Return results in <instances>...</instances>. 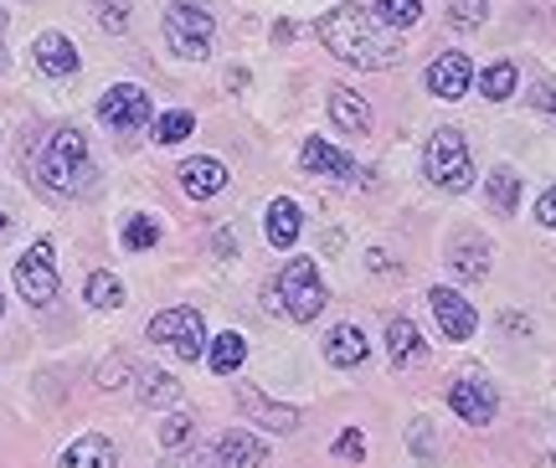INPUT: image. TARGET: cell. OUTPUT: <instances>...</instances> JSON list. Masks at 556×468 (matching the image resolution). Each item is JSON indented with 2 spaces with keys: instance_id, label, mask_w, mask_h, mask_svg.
<instances>
[{
  "instance_id": "6da1fadb",
  "label": "cell",
  "mask_w": 556,
  "mask_h": 468,
  "mask_svg": "<svg viewBox=\"0 0 556 468\" xmlns=\"http://www.w3.org/2000/svg\"><path fill=\"white\" fill-rule=\"evenodd\" d=\"M315 31H319V41H325L340 62H351V67H392V62L402 58L397 31H392L387 21H377L371 11H361V5L325 11Z\"/></svg>"
},
{
  "instance_id": "7a4b0ae2",
  "label": "cell",
  "mask_w": 556,
  "mask_h": 468,
  "mask_svg": "<svg viewBox=\"0 0 556 468\" xmlns=\"http://www.w3.org/2000/svg\"><path fill=\"white\" fill-rule=\"evenodd\" d=\"M37 176L47 191L58 195H83L93 186V160H88V139L78 129H58V135L47 139V150H41V165Z\"/></svg>"
},
{
  "instance_id": "3957f363",
  "label": "cell",
  "mask_w": 556,
  "mask_h": 468,
  "mask_svg": "<svg viewBox=\"0 0 556 468\" xmlns=\"http://www.w3.org/2000/svg\"><path fill=\"white\" fill-rule=\"evenodd\" d=\"M422 170H428V180L433 186H443V191H469V180H475V160H469V144H464V135L458 129H433V139H428V150H422Z\"/></svg>"
},
{
  "instance_id": "277c9868",
  "label": "cell",
  "mask_w": 556,
  "mask_h": 468,
  "mask_svg": "<svg viewBox=\"0 0 556 468\" xmlns=\"http://www.w3.org/2000/svg\"><path fill=\"white\" fill-rule=\"evenodd\" d=\"M325 283H319V268L309 263V257H294L283 274H278V304H283V314L294 319V325H309L319 309H325Z\"/></svg>"
},
{
  "instance_id": "5b68a950",
  "label": "cell",
  "mask_w": 556,
  "mask_h": 468,
  "mask_svg": "<svg viewBox=\"0 0 556 468\" xmlns=\"http://www.w3.org/2000/svg\"><path fill=\"white\" fill-rule=\"evenodd\" d=\"M212 37H217V21H212V11H201L197 0H176L165 11V41H170V52L201 62L212 52Z\"/></svg>"
},
{
  "instance_id": "8992f818",
  "label": "cell",
  "mask_w": 556,
  "mask_h": 468,
  "mask_svg": "<svg viewBox=\"0 0 556 468\" xmlns=\"http://www.w3.org/2000/svg\"><path fill=\"white\" fill-rule=\"evenodd\" d=\"M150 340L155 345H170L180 361H201L206 351V334H201V314L197 309H165L150 319Z\"/></svg>"
},
{
  "instance_id": "52a82bcc",
  "label": "cell",
  "mask_w": 556,
  "mask_h": 468,
  "mask_svg": "<svg viewBox=\"0 0 556 468\" xmlns=\"http://www.w3.org/2000/svg\"><path fill=\"white\" fill-rule=\"evenodd\" d=\"M16 289L26 304H52L58 299V268H52V242L47 237L31 242V253L16 263Z\"/></svg>"
},
{
  "instance_id": "ba28073f",
  "label": "cell",
  "mask_w": 556,
  "mask_h": 468,
  "mask_svg": "<svg viewBox=\"0 0 556 468\" xmlns=\"http://www.w3.org/2000/svg\"><path fill=\"white\" fill-rule=\"evenodd\" d=\"M99 118H103V124H114L119 135H124V129L135 135V129H144V124H150V93H144L139 83H119V88H109V93H103Z\"/></svg>"
},
{
  "instance_id": "9c48e42d",
  "label": "cell",
  "mask_w": 556,
  "mask_h": 468,
  "mask_svg": "<svg viewBox=\"0 0 556 468\" xmlns=\"http://www.w3.org/2000/svg\"><path fill=\"white\" fill-rule=\"evenodd\" d=\"M448 407L464 417V422H475V428H484V422H495V387L484 381V376H458L454 387H448Z\"/></svg>"
},
{
  "instance_id": "30bf717a",
  "label": "cell",
  "mask_w": 556,
  "mask_h": 468,
  "mask_svg": "<svg viewBox=\"0 0 556 468\" xmlns=\"http://www.w3.org/2000/svg\"><path fill=\"white\" fill-rule=\"evenodd\" d=\"M428 304H433V319H438V330L448 334V340H469L475 334V304L464 299L458 289H433L428 293Z\"/></svg>"
},
{
  "instance_id": "8fae6325",
  "label": "cell",
  "mask_w": 556,
  "mask_h": 468,
  "mask_svg": "<svg viewBox=\"0 0 556 468\" xmlns=\"http://www.w3.org/2000/svg\"><path fill=\"white\" fill-rule=\"evenodd\" d=\"M469 83H475V67H469L464 52H443V58L428 62V88H433L438 98H464Z\"/></svg>"
},
{
  "instance_id": "7c38bea8",
  "label": "cell",
  "mask_w": 556,
  "mask_h": 468,
  "mask_svg": "<svg viewBox=\"0 0 556 468\" xmlns=\"http://www.w3.org/2000/svg\"><path fill=\"white\" fill-rule=\"evenodd\" d=\"M227 186V165L212 155H197V160H186L180 165V191L186 195H197V201H212V195Z\"/></svg>"
},
{
  "instance_id": "4fadbf2b",
  "label": "cell",
  "mask_w": 556,
  "mask_h": 468,
  "mask_svg": "<svg viewBox=\"0 0 556 468\" xmlns=\"http://www.w3.org/2000/svg\"><path fill=\"white\" fill-rule=\"evenodd\" d=\"M37 67L47 78H73L78 73V47L62 37V31H41L37 37Z\"/></svg>"
},
{
  "instance_id": "5bb4252c",
  "label": "cell",
  "mask_w": 556,
  "mask_h": 468,
  "mask_svg": "<svg viewBox=\"0 0 556 468\" xmlns=\"http://www.w3.org/2000/svg\"><path fill=\"white\" fill-rule=\"evenodd\" d=\"M330 118H336V129H345V135H366L371 129V103L361 93H351V88H336L330 93Z\"/></svg>"
},
{
  "instance_id": "9a60e30c",
  "label": "cell",
  "mask_w": 556,
  "mask_h": 468,
  "mask_svg": "<svg viewBox=\"0 0 556 468\" xmlns=\"http://www.w3.org/2000/svg\"><path fill=\"white\" fill-rule=\"evenodd\" d=\"M304 170H315V176H336V180H351L356 176V160L340 155V150H330L325 139H304Z\"/></svg>"
},
{
  "instance_id": "2e32d148",
  "label": "cell",
  "mask_w": 556,
  "mask_h": 468,
  "mask_svg": "<svg viewBox=\"0 0 556 468\" xmlns=\"http://www.w3.org/2000/svg\"><path fill=\"white\" fill-rule=\"evenodd\" d=\"M238 402L253 412V417H258L263 428H274V432H294V428H299V412H294V407H283V402H268V396H263V391H253V387H242Z\"/></svg>"
},
{
  "instance_id": "e0dca14e",
  "label": "cell",
  "mask_w": 556,
  "mask_h": 468,
  "mask_svg": "<svg viewBox=\"0 0 556 468\" xmlns=\"http://www.w3.org/2000/svg\"><path fill=\"white\" fill-rule=\"evenodd\" d=\"M387 355H392V366H417L428 345H422V334H417L413 319H392L387 325Z\"/></svg>"
},
{
  "instance_id": "ac0fdd59",
  "label": "cell",
  "mask_w": 556,
  "mask_h": 468,
  "mask_svg": "<svg viewBox=\"0 0 556 468\" xmlns=\"http://www.w3.org/2000/svg\"><path fill=\"white\" fill-rule=\"evenodd\" d=\"M448 268H454V278H464V283H484V274H490V242H484V237L458 242L454 253H448Z\"/></svg>"
},
{
  "instance_id": "d6986e66",
  "label": "cell",
  "mask_w": 556,
  "mask_h": 468,
  "mask_svg": "<svg viewBox=\"0 0 556 468\" xmlns=\"http://www.w3.org/2000/svg\"><path fill=\"white\" fill-rule=\"evenodd\" d=\"M325 355H330V366L351 371V366H361V361H366V334H361L356 325H336V330H330V340H325Z\"/></svg>"
},
{
  "instance_id": "ffe728a7",
  "label": "cell",
  "mask_w": 556,
  "mask_h": 468,
  "mask_svg": "<svg viewBox=\"0 0 556 468\" xmlns=\"http://www.w3.org/2000/svg\"><path fill=\"white\" fill-rule=\"evenodd\" d=\"M299 227H304V212H299L289 195H278L274 206H268V242H274V248H294Z\"/></svg>"
},
{
  "instance_id": "44dd1931",
  "label": "cell",
  "mask_w": 556,
  "mask_h": 468,
  "mask_svg": "<svg viewBox=\"0 0 556 468\" xmlns=\"http://www.w3.org/2000/svg\"><path fill=\"white\" fill-rule=\"evenodd\" d=\"M62 468H114V443L109 438H78L62 453Z\"/></svg>"
},
{
  "instance_id": "7402d4cb",
  "label": "cell",
  "mask_w": 556,
  "mask_h": 468,
  "mask_svg": "<svg viewBox=\"0 0 556 468\" xmlns=\"http://www.w3.org/2000/svg\"><path fill=\"white\" fill-rule=\"evenodd\" d=\"M217 448H222V458H227L232 468H263V458H268V448H263L253 432H227Z\"/></svg>"
},
{
  "instance_id": "603a6c76",
  "label": "cell",
  "mask_w": 556,
  "mask_h": 468,
  "mask_svg": "<svg viewBox=\"0 0 556 468\" xmlns=\"http://www.w3.org/2000/svg\"><path fill=\"white\" fill-rule=\"evenodd\" d=\"M206 361H212V371L217 376H232L248 361V340H242L238 330H222L217 340H212V351H206Z\"/></svg>"
},
{
  "instance_id": "cb8c5ba5",
  "label": "cell",
  "mask_w": 556,
  "mask_h": 468,
  "mask_svg": "<svg viewBox=\"0 0 556 468\" xmlns=\"http://www.w3.org/2000/svg\"><path fill=\"white\" fill-rule=\"evenodd\" d=\"M139 396H144V407H170L180 396V381L155 371V366H144V371H139Z\"/></svg>"
},
{
  "instance_id": "d4e9b609",
  "label": "cell",
  "mask_w": 556,
  "mask_h": 468,
  "mask_svg": "<svg viewBox=\"0 0 556 468\" xmlns=\"http://www.w3.org/2000/svg\"><path fill=\"white\" fill-rule=\"evenodd\" d=\"M88 304H93V309H119L124 304V283L114 274H88Z\"/></svg>"
},
{
  "instance_id": "484cf974",
  "label": "cell",
  "mask_w": 556,
  "mask_h": 468,
  "mask_svg": "<svg viewBox=\"0 0 556 468\" xmlns=\"http://www.w3.org/2000/svg\"><path fill=\"white\" fill-rule=\"evenodd\" d=\"M377 21H387L392 31H407L422 21V0H377Z\"/></svg>"
},
{
  "instance_id": "4316f807",
  "label": "cell",
  "mask_w": 556,
  "mask_h": 468,
  "mask_svg": "<svg viewBox=\"0 0 556 468\" xmlns=\"http://www.w3.org/2000/svg\"><path fill=\"white\" fill-rule=\"evenodd\" d=\"M516 62H495V67H484V78H479V93H484V98H495V103H500V98H510V93H516Z\"/></svg>"
},
{
  "instance_id": "83f0119b",
  "label": "cell",
  "mask_w": 556,
  "mask_h": 468,
  "mask_svg": "<svg viewBox=\"0 0 556 468\" xmlns=\"http://www.w3.org/2000/svg\"><path fill=\"white\" fill-rule=\"evenodd\" d=\"M516 201H520V176L500 165L495 176H490V206L495 212H516Z\"/></svg>"
},
{
  "instance_id": "f1b7e54d",
  "label": "cell",
  "mask_w": 556,
  "mask_h": 468,
  "mask_svg": "<svg viewBox=\"0 0 556 468\" xmlns=\"http://www.w3.org/2000/svg\"><path fill=\"white\" fill-rule=\"evenodd\" d=\"M155 242H160L155 216H129V222H124V248H129V253H144V248H155Z\"/></svg>"
},
{
  "instance_id": "f546056e",
  "label": "cell",
  "mask_w": 556,
  "mask_h": 468,
  "mask_svg": "<svg viewBox=\"0 0 556 468\" xmlns=\"http://www.w3.org/2000/svg\"><path fill=\"white\" fill-rule=\"evenodd\" d=\"M191 129H197V118L186 114V109H170V114L155 118V139H160V144H180Z\"/></svg>"
},
{
  "instance_id": "4dcf8cb0",
  "label": "cell",
  "mask_w": 556,
  "mask_h": 468,
  "mask_svg": "<svg viewBox=\"0 0 556 468\" xmlns=\"http://www.w3.org/2000/svg\"><path fill=\"white\" fill-rule=\"evenodd\" d=\"M484 16H490V5H484V0H448V21H454L458 31L484 26Z\"/></svg>"
},
{
  "instance_id": "1f68e13d",
  "label": "cell",
  "mask_w": 556,
  "mask_h": 468,
  "mask_svg": "<svg viewBox=\"0 0 556 468\" xmlns=\"http://www.w3.org/2000/svg\"><path fill=\"white\" fill-rule=\"evenodd\" d=\"M93 11H99V21L109 31H124V26H129V0H93Z\"/></svg>"
},
{
  "instance_id": "d6a6232c",
  "label": "cell",
  "mask_w": 556,
  "mask_h": 468,
  "mask_svg": "<svg viewBox=\"0 0 556 468\" xmlns=\"http://www.w3.org/2000/svg\"><path fill=\"white\" fill-rule=\"evenodd\" d=\"M165 468H227V458H222V448H197V453H186V458H176V464H165Z\"/></svg>"
},
{
  "instance_id": "836d02e7",
  "label": "cell",
  "mask_w": 556,
  "mask_h": 468,
  "mask_svg": "<svg viewBox=\"0 0 556 468\" xmlns=\"http://www.w3.org/2000/svg\"><path fill=\"white\" fill-rule=\"evenodd\" d=\"M186 438H191V417H186V412H176V417L160 428V443H165V448H180Z\"/></svg>"
},
{
  "instance_id": "e575fe53",
  "label": "cell",
  "mask_w": 556,
  "mask_h": 468,
  "mask_svg": "<svg viewBox=\"0 0 556 468\" xmlns=\"http://www.w3.org/2000/svg\"><path fill=\"white\" fill-rule=\"evenodd\" d=\"M336 453H340V458H351V464H361V458H366V438H361L356 428L340 432V438H336Z\"/></svg>"
},
{
  "instance_id": "d590c367",
  "label": "cell",
  "mask_w": 556,
  "mask_h": 468,
  "mask_svg": "<svg viewBox=\"0 0 556 468\" xmlns=\"http://www.w3.org/2000/svg\"><path fill=\"white\" fill-rule=\"evenodd\" d=\"M536 222L556 232V186H546V191H541V201H536Z\"/></svg>"
},
{
  "instance_id": "8d00e7d4",
  "label": "cell",
  "mask_w": 556,
  "mask_h": 468,
  "mask_svg": "<svg viewBox=\"0 0 556 468\" xmlns=\"http://www.w3.org/2000/svg\"><path fill=\"white\" fill-rule=\"evenodd\" d=\"M119 381H124V361H119V355H114V361H109V366H103V371H99V387L109 391V387H119Z\"/></svg>"
},
{
  "instance_id": "74e56055",
  "label": "cell",
  "mask_w": 556,
  "mask_h": 468,
  "mask_svg": "<svg viewBox=\"0 0 556 468\" xmlns=\"http://www.w3.org/2000/svg\"><path fill=\"white\" fill-rule=\"evenodd\" d=\"M413 448L428 453V422H417V428H413Z\"/></svg>"
},
{
  "instance_id": "f35d334b",
  "label": "cell",
  "mask_w": 556,
  "mask_h": 468,
  "mask_svg": "<svg viewBox=\"0 0 556 468\" xmlns=\"http://www.w3.org/2000/svg\"><path fill=\"white\" fill-rule=\"evenodd\" d=\"M541 468H556V458H541Z\"/></svg>"
},
{
  "instance_id": "ab89813d",
  "label": "cell",
  "mask_w": 556,
  "mask_h": 468,
  "mask_svg": "<svg viewBox=\"0 0 556 468\" xmlns=\"http://www.w3.org/2000/svg\"><path fill=\"white\" fill-rule=\"evenodd\" d=\"M0 232H5V212H0Z\"/></svg>"
},
{
  "instance_id": "60d3db41",
  "label": "cell",
  "mask_w": 556,
  "mask_h": 468,
  "mask_svg": "<svg viewBox=\"0 0 556 468\" xmlns=\"http://www.w3.org/2000/svg\"><path fill=\"white\" fill-rule=\"evenodd\" d=\"M0 26H5V11H0Z\"/></svg>"
}]
</instances>
